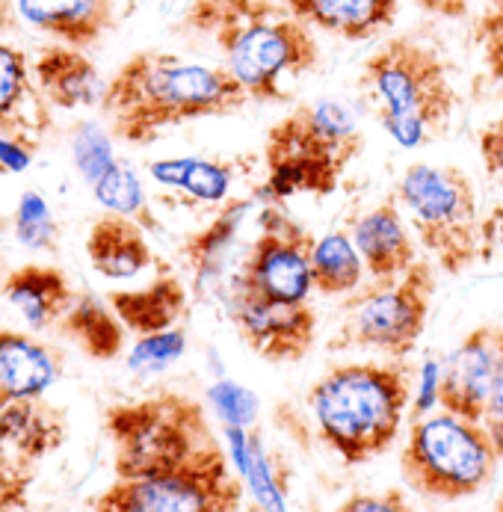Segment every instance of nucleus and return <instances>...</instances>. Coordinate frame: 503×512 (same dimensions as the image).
<instances>
[{"instance_id":"nucleus-9","label":"nucleus","mask_w":503,"mask_h":512,"mask_svg":"<svg viewBox=\"0 0 503 512\" xmlns=\"http://www.w3.org/2000/svg\"><path fill=\"white\" fill-rule=\"evenodd\" d=\"M432 296L435 270L421 258L397 282L361 285L341 305V323L329 338V350H367L388 359L412 356L427 329Z\"/></svg>"},{"instance_id":"nucleus-31","label":"nucleus","mask_w":503,"mask_h":512,"mask_svg":"<svg viewBox=\"0 0 503 512\" xmlns=\"http://www.w3.org/2000/svg\"><path fill=\"white\" fill-rule=\"evenodd\" d=\"M237 163L234 160H208V157H193L187 178L181 184V193L190 202L199 205H225L228 190L234 184Z\"/></svg>"},{"instance_id":"nucleus-37","label":"nucleus","mask_w":503,"mask_h":512,"mask_svg":"<svg viewBox=\"0 0 503 512\" xmlns=\"http://www.w3.org/2000/svg\"><path fill=\"white\" fill-rule=\"evenodd\" d=\"M477 148H480L486 175L503 187V113L489 125H483V131L477 134Z\"/></svg>"},{"instance_id":"nucleus-21","label":"nucleus","mask_w":503,"mask_h":512,"mask_svg":"<svg viewBox=\"0 0 503 512\" xmlns=\"http://www.w3.org/2000/svg\"><path fill=\"white\" fill-rule=\"evenodd\" d=\"M33 77L48 104L60 110H80V107H98L104 86L98 66L72 45H45L33 63Z\"/></svg>"},{"instance_id":"nucleus-23","label":"nucleus","mask_w":503,"mask_h":512,"mask_svg":"<svg viewBox=\"0 0 503 512\" xmlns=\"http://www.w3.org/2000/svg\"><path fill=\"white\" fill-rule=\"evenodd\" d=\"M110 308L125 323L128 332L154 335L178 326L190 311V293L187 285L166 267L157 279H151L145 288L137 291H110L107 293Z\"/></svg>"},{"instance_id":"nucleus-12","label":"nucleus","mask_w":503,"mask_h":512,"mask_svg":"<svg viewBox=\"0 0 503 512\" xmlns=\"http://www.w3.org/2000/svg\"><path fill=\"white\" fill-rule=\"evenodd\" d=\"M228 317L240 341L273 365L302 362L317 341V311L308 302H279L261 293L228 285Z\"/></svg>"},{"instance_id":"nucleus-29","label":"nucleus","mask_w":503,"mask_h":512,"mask_svg":"<svg viewBox=\"0 0 503 512\" xmlns=\"http://www.w3.org/2000/svg\"><path fill=\"white\" fill-rule=\"evenodd\" d=\"M471 39L483 66L474 80V92L503 98V0H483L471 24Z\"/></svg>"},{"instance_id":"nucleus-6","label":"nucleus","mask_w":503,"mask_h":512,"mask_svg":"<svg viewBox=\"0 0 503 512\" xmlns=\"http://www.w3.org/2000/svg\"><path fill=\"white\" fill-rule=\"evenodd\" d=\"M104 433L113 441V474L119 480L172 471L216 441L205 406L181 391L107 406Z\"/></svg>"},{"instance_id":"nucleus-26","label":"nucleus","mask_w":503,"mask_h":512,"mask_svg":"<svg viewBox=\"0 0 503 512\" xmlns=\"http://www.w3.org/2000/svg\"><path fill=\"white\" fill-rule=\"evenodd\" d=\"M364 261L350 231H329L311 255V282L323 296H347L364 285Z\"/></svg>"},{"instance_id":"nucleus-10","label":"nucleus","mask_w":503,"mask_h":512,"mask_svg":"<svg viewBox=\"0 0 503 512\" xmlns=\"http://www.w3.org/2000/svg\"><path fill=\"white\" fill-rule=\"evenodd\" d=\"M246 483L231 471L219 441L202 447L184 465L137 477L113 480L89 501V512H240Z\"/></svg>"},{"instance_id":"nucleus-38","label":"nucleus","mask_w":503,"mask_h":512,"mask_svg":"<svg viewBox=\"0 0 503 512\" xmlns=\"http://www.w3.org/2000/svg\"><path fill=\"white\" fill-rule=\"evenodd\" d=\"M438 385H441V365L435 356H427V362L421 367V388L415 394V406H412V421L430 415V409L438 403Z\"/></svg>"},{"instance_id":"nucleus-43","label":"nucleus","mask_w":503,"mask_h":512,"mask_svg":"<svg viewBox=\"0 0 503 512\" xmlns=\"http://www.w3.org/2000/svg\"><path fill=\"white\" fill-rule=\"evenodd\" d=\"M492 512H503V492L498 495V501H495V510H492Z\"/></svg>"},{"instance_id":"nucleus-33","label":"nucleus","mask_w":503,"mask_h":512,"mask_svg":"<svg viewBox=\"0 0 503 512\" xmlns=\"http://www.w3.org/2000/svg\"><path fill=\"white\" fill-rule=\"evenodd\" d=\"M208 394H211V403L222 427H252L258 421V397L249 388L231 379H222Z\"/></svg>"},{"instance_id":"nucleus-8","label":"nucleus","mask_w":503,"mask_h":512,"mask_svg":"<svg viewBox=\"0 0 503 512\" xmlns=\"http://www.w3.org/2000/svg\"><path fill=\"white\" fill-rule=\"evenodd\" d=\"M359 89L373 116H400L427 125L438 140L459 104L447 60L412 36L382 42L361 66Z\"/></svg>"},{"instance_id":"nucleus-20","label":"nucleus","mask_w":503,"mask_h":512,"mask_svg":"<svg viewBox=\"0 0 503 512\" xmlns=\"http://www.w3.org/2000/svg\"><path fill=\"white\" fill-rule=\"evenodd\" d=\"M0 293L21 314V320L36 332L57 326L77 299L66 270H60L54 264H21V267H15L3 279Z\"/></svg>"},{"instance_id":"nucleus-7","label":"nucleus","mask_w":503,"mask_h":512,"mask_svg":"<svg viewBox=\"0 0 503 512\" xmlns=\"http://www.w3.org/2000/svg\"><path fill=\"white\" fill-rule=\"evenodd\" d=\"M501 465L486 424L453 412H430L412 421L400 450V474L412 492L432 501H462L483 492Z\"/></svg>"},{"instance_id":"nucleus-22","label":"nucleus","mask_w":503,"mask_h":512,"mask_svg":"<svg viewBox=\"0 0 503 512\" xmlns=\"http://www.w3.org/2000/svg\"><path fill=\"white\" fill-rule=\"evenodd\" d=\"M86 258L104 279H134L157 261L140 222L122 214H101L86 234Z\"/></svg>"},{"instance_id":"nucleus-5","label":"nucleus","mask_w":503,"mask_h":512,"mask_svg":"<svg viewBox=\"0 0 503 512\" xmlns=\"http://www.w3.org/2000/svg\"><path fill=\"white\" fill-rule=\"evenodd\" d=\"M394 199L406 211L412 231L447 276H462L498 249L492 220L480 217L474 181L447 163H412L394 184Z\"/></svg>"},{"instance_id":"nucleus-13","label":"nucleus","mask_w":503,"mask_h":512,"mask_svg":"<svg viewBox=\"0 0 503 512\" xmlns=\"http://www.w3.org/2000/svg\"><path fill=\"white\" fill-rule=\"evenodd\" d=\"M498 338H501L498 323L477 326L447 356V362L441 365V385H438V406L444 412L483 424L492 382H495V367H498Z\"/></svg>"},{"instance_id":"nucleus-35","label":"nucleus","mask_w":503,"mask_h":512,"mask_svg":"<svg viewBox=\"0 0 503 512\" xmlns=\"http://www.w3.org/2000/svg\"><path fill=\"white\" fill-rule=\"evenodd\" d=\"M36 468L15 462L0 450V512H18L27 507Z\"/></svg>"},{"instance_id":"nucleus-44","label":"nucleus","mask_w":503,"mask_h":512,"mask_svg":"<svg viewBox=\"0 0 503 512\" xmlns=\"http://www.w3.org/2000/svg\"><path fill=\"white\" fill-rule=\"evenodd\" d=\"M3 175H9V172H6V169L0 166V178H3ZM0 228H6V220H3V217H0Z\"/></svg>"},{"instance_id":"nucleus-25","label":"nucleus","mask_w":503,"mask_h":512,"mask_svg":"<svg viewBox=\"0 0 503 512\" xmlns=\"http://www.w3.org/2000/svg\"><path fill=\"white\" fill-rule=\"evenodd\" d=\"M57 329L92 362H116L125 350V323L95 293H80Z\"/></svg>"},{"instance_id":"nucleus-41","label":"nucleus","mask_w":503,"mask_h":512,"mask_svg":"<svg viewBox=\"0 0 503 512\" xmlns=\"http://www.w3.org/2000/svg\"><path fill=\"white\" fill-rule=\"evenodd\" d=\"M424 12L438 15V18H465L471 12L474 0H415Z\"/></svg>"},{"instance_id":"nucleus-30","label":"nucleus","mask_w":503,"mask_h":512,"mask_svg":"<svg viewBox=\"0 0 503 512\" xmlns=\"http://www.w3.org/2000/svg\"><path fill=\"white\" fill-rule=\"evenodd\" d=\"M12 225H15V237L27 249H39V252H57L60 249V222L54 220L51 205L45 202L42 193L27 190L18 199Z\"/></svg>"},{"instance_id":"nucleus-2","label":"nucleus","mask_w":503,"mask_h":512,"mask_svg":"<svg viewBox=\"0 0 503 512\" xmlns=\"http://www.w3.org/2000/svg\"><path fill=\"white\" fill-rule=\"evenodd\" d=\"M184 27L211 36L225 69L258 104H285L288 77L317 69L311 27L273 0H190Z\"/></svg>"},{"instance_id":"nucleus-27","label":"nucleus","mask_w":503,"mask_h":512,"mask_svg":"<svg viewBox=\"0 0 503 512\" xmlns=\"http://www.w3.org/2000/svg\"><path fill=\"white\" fill-rule=\"evenodd\" d=\"M92 193H95L98 205L107 208L110 214H122V217H128V220L140 222L145 231H151V234H163V222L154 217L143 184H140L137 172H134L128 163L116 160V163L92 184Z\"/></svg>"},{"instance_id":"nucleus-19","label":"nucleus","mask_w":503,"mask_h":512,"mask_svg":"<svg viewBox=\"0 0 503 512\" xmlns=\"http://www.w3.org/2000/svg\"><path fill=\"white\" fill-rule=\"evenodd\" d=\"M252 205H255L252 199H228L214 220L181 243V255L193 270V291L199 299H208L222 288L240 225Z\"/></svg>"},{"instance_id":"nucleus-34","label":"nucleus","mask_w":503,"mask_h":512,"mask_svg":"<svg viewBox=\"0 0 503 512\" xmlns=\"http://www.w3.org/2000/svg\"><path fill=\"white\" fill-rule=\"evenodd\" d=\"M74 160H77L80 175L89 184H95L116 163L110 140L95 125H80V137L74 140Z\"/></svg>"},{"instance_id":"nucleus-24","label":"nucleus","mask_w":503,"mask_h":512,"mask_svg":"<svg viewBox=\"0 0 503 512\" xmlns=\"http://www.w3.org/2000/svg\"><path fill=\"white\" fill-rule=\"evenodd\" d=\"M290 12L329 36L364 42L397 21V0H282Z\"/></svg>"},{"instance_id":"nucleus-17","label":"nucleus","mask_w":503,"mask_h":512,"mask_svg":"<svg viewBox=\"0 0 503 512\" xmlns=\"http://www.w3.org/2000/svg\"><path fill=\"white\" fill-rule=\"evenodd\" d=\"M18 15L33 30L83 51L116 27V0H18Z\"/></svg>"},{"instance_id":"nucleus-3","label":"nucleus","mask_w":503,"mask_h":512,"mask_svg":"<svg viewBox=\"0 0 503 512\" xmlns=\"http://www.w3.org/2000/svg\"><path fill=\"white\" fill-rule=\"evenodd\" d=\"M415 373L406 359L353 362L326 370L305 394L317 433L347 465H364L400 436Z\"/></svg>"},{"instance_id":"nucleus-15","label":"nucleus","mask_w":503,"mask_h":512,"mask_svg":"<svg viewBox=\"0 0 503 512\" xmlns=\"http://www.w3.org/2000/svg\"><path fill=\"white\" fill-rule=\"evenodd\" d=\"M66 370V356L39 341L30 332L0 329V409L27 400L45 397Z\"/></svg>"},{"instance_id":"nucleus-16","label":"nucleus","mask_w":503,"mask_h":512,"mask_svg":"<svg viewBox=\"0 0 503 512\" xmlns=\"http://www.w3.org/2000/svg\"><path fill=\"white\" fill-rule=\"evenodd\" d=\"M69 439V418L45 397L15 400L0 409V450L21 465L36 468Z\"/></svg>"},{"instance_id":"nucleus-40","label":"nucleus","mask_w":503,"mask_h":512,"mask_svg":"<svg viewBox=\"0 0 503 512\" xmlns=\"http://www.w3.org/2000/svg\"><path fill=\"white\" fill-rule=\"evenodd\" d=\"M190 160L193 157H169V160H154L148 163V175L163 184V187H175L181 190L184 178H187V169H190Z\"/></svg>"},{"instance_id":"nucleus-4","label":"nucleus","mask_w":503,"mask_h":512,"mask_svg":"<svg viewBox=\"0 0 503 512\" xmlns=\"http://www.w3.org/2000/svg\"><path fill=\"white\" fill-rule=\"evenodd\" d=\"M364 151L356 116L341 101L299 104L282 116L264 140L267 202L293 196H332L347 166Z\"/></svg>"},{"instance_id":"nucleus-18","label":"nucleus","mask_w":503,"mask_h":512,"mask_svg":"<svg viewBox=\"0 0 503 512\" xmlns=\"http://www.w3.org/2000/svg\"><path fill=\"white\" fill-rule=\"evenodd\" d=\"M51 128L48 98L30 77L27 54L0 42V137L39 143Z\"/></svg>"},{"instance_id":"nucleus-32","label":"nucleus","mask_w":503,"mask_h":512,"mask_svg":"<svg viewBox=\"0 0 503 512\" xmlns=\"http://www.w3.org/2000/svg\"><path fill=\"white\" fill-rule=\"evenodd\" d=\"M187 353V329L172 326L166 332L140 335L134 350L128 353V367L134 373H160L169 365H175Z\"/></svg>"},{"instance_id":"nucleus-36","label":"nucleus","mask_w":503,"mask_h":512,"mask_svg":"<svg viewBox=\"0 0 503 512\" xmlns=\"http://www.w3.org/2000/svg\"><path fill=\"white\" fill-rule=\"evenodd\" d=\"M335 512H415L403 489H382V492H356Z\"/></svg>"},{"instance_id":"nucleus-11","label":"nucleus","mask_w":503,"mask_h":512,"mask_svg":"<svg viewBox=\"0 0 503 512\" xmlns=\"http://www.w3.org/2000/svg\"><path fill=\"white\" fill-rule=\"evenodd\" d=\"M317 237L290 217L282 202H264L258 214V237L252 240L234 285L279 302H308L314 293L311 255Z\"/></svg>"},{"instance_id":"nucleus-28","label":"nucleus","mask_w":503,"mask_h":512,"mask_svg":"<svg viewBox=\"0 0 503 512\" xmlns=\"http://www.w3.org/2000/svg\"><path fill=\"white\" fill-rule=\"evenodd\" d=\"M240 480L255 495L261 510L288 512V471L267 450L258 430H249V453H246V465L240 468Z\"/></svg>"},{"instance_id":"nucleus-14","label":"nucleus","mask_w":503,"mask_h":512,"mask_svg":"<svg viewBox=\"0 0 503 512\" xmlns=\"http://www.w3.org/2000/svg\"><path fill=\"white\" fill-rule=\"evenodd\" d=\"M350 234L356 240L370 282H397L418 261L412 225L403 217V208L394 193L367 214H361Z\"/></svg>"},{"instance_id":"nucleus-39","label":"nucleus","mask_w":503,"mask_h":512,"mask_svg":"<svg viewBox=\"0 0 503 512\" xmlns=\"http://www.w3.org/2000/svg\"><path fill=\"white\" fill-rule=\"evenodd\" d=\"M39 143L33 140H21V137H0V166L15 175V172H24L33 160Z\"/></svg>"},{"instance_id":"nucleus-42","label":"nucleus","mask_w":503,"mask_h":512,"mask_svg":"<svg viewBox=\"0 0 503 512\" xmlns=\"http://www.w3.org/2000/svg\"><path fill=\"white\" fill-rule=\"evenodd\" d=\"M486 430L492 433V441H495V447H498V453H501V459H503V418H498V421H489V424H486Z\"/></svg>"},{"instance_id":"nucleus-1","label":"nucleus","mask_w":503,"mask_h":512,"mask_svg":"<svg viewBox=\"0 0 503 512\" xmlns=\"http://www.w3.org/2000/svg\"><path fill=\"white\" fill-rule=\"evenodd\" d=\"M249 92L225 66H205L169 51L131 54L104 86L101 116L128 146H148L166 128L240 113Z\"/></svg>"}]
</instances>
